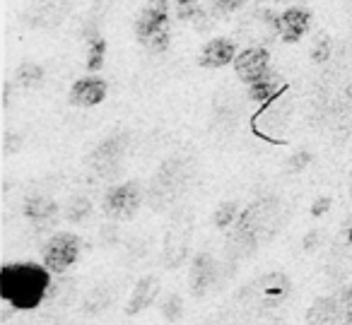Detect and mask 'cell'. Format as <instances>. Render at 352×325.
<instances>
[{
	"label": "cell",
	"instance_id": "cell-19",
	"mask_svg": "<svg viewBox=\"0 0 352 325\" xmlns=\"http://www.w3.org/2000/svg\"><path fill=\"white\" fill-rule=\"evenodd\" d=\"M241 217V210H239V203L234 200H227V203H220L217 210L212 212V222H215L217 229H230L239 222Z\"/></svg>",
	"mask_w": 352,
	"mask_h": 325
},
{
	"label": "cell",
	"instance_id": "cell-25",
	"mask_svg": "<svg viewBox=\"0 0 352 325\" xmlns=\"http://www.w3.org/2000/svg\"><path fill=\"white\" fill-rule=\"evenodd\" d=\"M182 299H179V296H166L164 299V304H162V313H164V318L166 320H179L182 318Z\"/></svg>",
	"mask_w": 352,
	"mask_h": 325
},
{
	"label": "cell",
	"instance_id": "cell-18",
	"mask_svg": "<svg viewBox=\"0 0 352 325\" xmlns=\"http://www.w3.org/2000/svg\"><path fill=\"white\" fill-rule=\"evenodd\" d=\"M15 80L20 87L25 89H34L44 82V65L34 63V60H22L17 65V73H15Z\"/></svg>",
	"mask_w": 352,
	"mask_h": 325
},
{
	"label": "cell",
	"instance_id": "cell-17",
	"mask_svg": "<svg viewBox=\"0 0 352 325\" xmlns=\"http://www.w3.org/2000/svg\"><path fill=\"white\" fill-rule=\"evenodd\" d=\"M107 39L102 34H89L87 36V58H85V68L89 75H99V70L104 68V60H107Z\"/></svg>",
	"mask_w": 352,
	"mask_h": 325
},
{
	"label": "cell",
	"instance_id": "cell-26",
	"mask_svg": "<svg viewBox=\"0 0 352 325\" xmlns=\"http://www.w3.org/2000/svg\"><path fill=\"white\" fill-rule=\"evenodd\" d=\"M328 210H331V198H326V195H323V198H318L316 203L311 205V214H314V217H323Z\"/></svg>",
	"mask_w": 352,
	"mask_h": 325
},
{
	"label": "cell",
	"instance_id": "cell-4",
	"mask_svg": "<svg viewBox=\"0 0 352 325\" xmlns=\"http://www.w3.org/2000/svg\"><path fill=\"white\" fill-rule=\"evenodd\" d=\"M275 222V200H256L251 208L241 212L239 222L234 224V234L239 241L256 243L261 236L270 234V224Z\"/></svg>",
	"mask_w": 352,
	"mask_h": 325
},
{
	"label": "cell",
	"instance_id": "cell-1",
	"mask_svg": "<svg viewBox=\"0 0 352 325\" xmlns=\"http://www.w3.org/2000/svg\"><path fill=\"white\" fill-rule=\"evenodd\" d=\"M51 272L44 262H6L0 267V299L15 311H34L49 296Z\"/></svg>",
	"mask_w": 352,
	"mask_h": 325
},
{
	"label": "cell",
	"instance_id": "cell-15",
	"mask_svg": "<svg viewBox=\"0 0 352 325\" xmlns=\"http://www.w3.org/2000/svg\"><path fill=\"white\" fill-rule=\"evenodd\" d=\"M285 92H287V82L275 73H268L256 85H249V99L256 104H270Z\"/></svg>",
	"mask_w": 352,
	"mask_h": 325
},
{
	"label": "cell",
	"instance_id": "cell-14",
	"mask_svg": "<svg viewBox=\"0 0 352 325\" xmlns=\"http://www.w3.org/2000/svg\"><path fill=\"white\" fill-rule=\"evenodd\" d=\"M160 296V280L152 275H145L135 282L131 291V299L126 304V315H135V313H142L145 309H150L155 304V299Z\"/></svg>",
	"mask_w": 352,
	"mask_h": 325
},
{
	"label": "cell",
	"instance_id": "cell-16",
	"mask_svg": "<svg viewBox=\"0 0 352 325\" xmlns=\"http://www.w3.org/2000/svg\"><path fill=\"white\" fill-rule=\"evenodd\" d=\"M309 325H340L338 323V301L336 296H321L307 311Z\"/></svg>",
	"mask_w": 352,
	"mask_h": 325
},
{
	"label": "cell",
	"instance_id": "cell-28",
	"mask_svg": "<svg viewBox=\"0 0 352 325\" xmlns=\"http://www.w3.org/2000/svg\"><path fill=\"white\" fill-rule=\"evenodd\" d=\"M285 3H294V5H299V3H307V0H285Z\"/></svg>",
	"mask_w": 352,
	"mask_h": 325
},
{
	"label": "cell",
	"instance_id": "cell-22",
	"mask_svg": "<svg viewBox=\"0 0 352 325\" xmlns=\"http://www.w3.org/2000/svg\"><path fill=\"white\" fill-rule=\"evenodd\" d=\"M338 301V323L352 325V287H342L336 294Z\"/></svg>",
	"mask_w": 352,
	"mask_h": 325
},
{
	"label": "cell",
	"instance_id": "cell-29",
	"mask_svg": "<svg viewBox=\"0 0 352 325\" xmlns=\"http://www.w3.org/2000/svg\"><path fill=\"white\" fill-rule=\"evenodd\" d=\"M347 241L352 243V224H350V232H347Z\"/></svg>",
	"mask_w": 352,
	"mask_h": 325
},
{
	"label": "cell",
	"instance_id": "cell-5",
	"mask_svg": "<svg viewBox=\"0 0 352 325\" xmlns=\"http://www.w3.org/2000/svg\"><path fill=\"white\" fill-rule=\"evenodd\" d=\"M142 205V186L140 181H126L107 190L102 200V210L111 219H131L138 214Z\"/></svg>",
	"mask_w": 352,
	"mask_h": 325
},
{
	"label": "cell",
	"instance_id": "cell-23",
	"mask_svg": "<svg viewBox=\"0 0 352 325\" xmlns=\"http://www.w3.org/2000/svg\"><path fill=\"white\" fill-rule=\"evenodd\" d=\"M331 54H333L331 36H318V41L314 44V49H311V60H314V63H328Z\"/></svg>",
	"mask_w": 352,
	"mask_h": 325
},
{
	"label": "cell",
	"instance_id": "cell-7",
	"mask_svg": "<svg viewBox=\"0 0 352 325\" xmlns=\"http://www.w3.org/2000/svg\"><path fill=\"white\" fill-rule=\"evenodd\" d=\"M314 12L304 5H287L278 15V36L285 44H299L309 34Z\"/></svg>",
	"mask_w": 352,
	"mask_h": 325
},
{
	"label": "cell",
	"instance_id": "cell-27",
	"mask_svg": "<svg viewBox=\"0 0 352 325\" xmlns=\"http://www.w3.org/2000/svg\"><path fill=\"white\" fill-rule=\"evenodd\" d=\"M196 5H201V0H174V12L188 10V8H196Z\"/></svg>",
	"mask_w": 352,
	"mask_h": 325
},
{
	"label": "cell",
	"instance_id": "cell-20",
	"mask_svg": "<svg viewBox=\"0 0 352 325\" xmlns=\"http://www.w3.org/2000/svg\"><path fill=\"white\" fill-rule=\"evenodd\" d=\"M246 3H249V0H208L206 5H208V10L212 12L215 20H230L241 8H246Z\"/></svg>",
	"mask_w": 352,
	"mask_h": 325
},
{
	"label": "cell",
	"instance_id": "cell-8",
	"mask_svg": "<svg viewBox=\"0 0 352 325\" xmlns=\"http://www.w3.org/2000/svg\"><path fill=\"white\" fill-rule=\"evenodd\" d=\"M107 94H109L107 80L99 78V75H85V78H78L70 85L68 102L70 107H78V109H94L99 104H104Z\"/></svg>",
	"mask_w": 352,
	"mask_h": 325
},
{
	"label": "cell",
	"instance_id": "cell-6",
	"mask_svg": "<svg viewBox=\"0 0 352 325\" xmlns=\"http://www.w3.org/2000/svg\"><path fill=\"white\" fill-rule=\"evenodd\" d=\"M234 73L249 87L270 73V51L265 46H249L234 60Z\"/></svg>",
	"mask_w": 352,
	"mask_h": 325
},
{
	"label": "cell",
	"instance_id": "cell-21",
	"mask_svg": "<svg viewBox=\"0 0 352 325\" xmlns=\"http://www.w3.org/2000/svg\"><path fill=\"white\" fill-rule=\"evenodd\" d=\"M63 214H65V219H68V222L82 224L85 219L92 214V203H89L87 198H82V195H80V198H73L68 203V208H65Z\"/></svg>",
	"mask_w": 352,
	"mask_h": 325
},
{
	"label": "cell",
	"instance_id": "cell-11",
	"mask_svg": "<svg viewBox=\"0 0 352 325\" xmlns=\"http://www.w3.org/2000/svg\"><path fill=\"white\" fill-rule=\"evenodd\" d=\"M22 214L34 224L36 229H51L56 224L60 214V208L54 198H46V195H30L25 200V208H22Z\"/></svg>",
	"mask_w": 352,
	"mask_h": 325
},
{
	"label": "cell",
	"instance_id": "cell-9",
	"mask_svg": "<svg viewBox=\"0 0 352 325\" xmlns=\"http://www.w3.org/2000/svg\"><path fill=\"white\" fill-rule=\"evenodd\" d=\"M236 56V41L230 39V36H212L210 41H206L198 54V65L203 70H220L227 68V65H234Z\"/></svg>",
	"mask_w": 352,
	"mask_h": 325
},
{
	"label": "cell",
	"instance_id": "cell-12",
	"mask_svg": "<svg viewBox=\"0 0 352 325\" xmlns=\"http://www.w3.org/2000/svg\"><path fill=\"white\" fill-rule=\"evenodd\" d=\"M215 275H217V262L210 253H198L191 262V294L193 296H206L210 291L212 282H215Z\"/></svg>",
	"mask_w": 352,
	"mask_h": 325
},
{
	"label": "cell",
	"instance_id": "cell-10",
	"mask_svg": "<svg viewBox=\"0 0 352 325\" xmlns=\"http://www.w3.org/2000/svg\"><path fill=\"white\" fill-rule=\"evenodd\" d=\"M126 145H128L126 135H121V133L107 137V140L99 142V145L89 152L87 164L92 166L94 171H99V174H111V171H116V166L121 164L123 155H126Z\"/></svg>",
	"mask_w": 352,
	"mask_h": 325
},
{
	"label": "cell",
	"instance_id": "cell-3",
	"mask_svg": "<svg viewBox=\"0 0 352 325\" xmlns=\"http://www.w3.org/2000/svg\"><path fill=\"white\" fill-rule=\"evenodd\" d=\"M82 258V238L70 232H56L41 248V262L51 275H65Z\"/></svg>",
	"mask_w": 352,
	"mask_h": 325
},
{
	"label": "cell",
	"instance_id": "cell-2",
	"mask_svg": "<svg viewBox=\"0 0 352 325\" xmlns=\"http://www.w3.org/2000/svg\"><path fill=\"white\" fill-rule=\"evenodd\" d=\"M135 41L150 56H162L171 46V8L169 0H147L135 17Z\"/></svg>",
	"mask_w": 352,
	"mask_h": 325
},
{
	"label": "cell",
	"instance_id": "cell-13",
	"mask_svg": "<svg viewBox=\"0 0 352 325\" xmlns=\"http://www.w3.org/2000/svg\"><path fill=\"white\" fill-rule=\"evenodd\" d=\"M251 291L256 294V299H261L265 306H278L285 299V294L289 291V280L283 272H270V275L261 277L258 282L251 284Z\"/></svg>",
	"mask_w": 352,
	"mask_h": 325
},
{
	"label": "cell",
	"instance_id": "cell-24",
	"mask_svg": "<svg viewBox=\"0 0 352 325\" xmlns=\"http://www.w3.org/2000/svg\"><path fill=\"white\" fill-rule=\"evenodd\" d=\"M309 161H311V152L299 150V152H294V155L287 159V166H285V171H287V174H299V171L307 169Z\"/></svg>",
	"mask_w": 352,
	"mask_h": 325
}]
</instances>
